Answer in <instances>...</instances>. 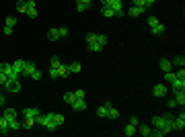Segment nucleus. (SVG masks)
I'll list each match as a JSON object with an SVG mask.
<instances>
[{"label": "nucleus", "instance_id": "49530a36", "mask_svg": "<svg viewBox=\"0 0 185 137\" xmlns=\"http://www.w3.org/2000/svg\"><path fill=\"white\" fill-rule=\"evenodd\" d=\"M15 23H17L15 16H8V19H6V25H8V27H15Z\"/></svg>", "mask_w": 185, "mask_h": 137}, {"label": "nucleus", "instance_id": "72a5a7b5", "mask_svg": "<svg viewBox=\"0 0 185 137\" xmlns=\"http://www.w3.org/2000/svg\"><path fill=\"white\" fill-rule=\"evenodd\" d=\"M95 41H97V33H88V35H87V45L95 43Z\"/></svg>", "mask_w": 185, "mask_h": 137}, {"label": "nucleus", "instance_id": "7c9ffc66", "mask_svg": "<svg viewBox=\"0 0 185 137\" xmlns=\"http://www.w3.org/2000/svg\"><path fill=\"white\" fill-rule=\"evenodd\" d=\"M33 125H35V119H25V123H23L25 129H33Z\"/></svg>", "mask_w": 185, "mask_h": 137}, {"label": "nucleus", "instance_id": "7ed1b4c3", "mask_svg": "<svg viewBox=\"0 0 185 137\" xmlns=\"http://www.w3.org/2000/svg\"><path fill=\"white\" fill-rule=\"evenodd\" d=\"M4 88L8 90V92H19V90H21V82H19L17 78H12V80H6Z\"/></svg>", "mask_w": 185, "mask_h": 137}, {"label": "nucleus", "instance_id": "6ab92c4d", "mask_svg": "<svg viewBox=\"0 0 185 137\" xmlns=\"http://www.w3.org/2000/svg\"><path fill=\"white\" fill-rule=\"evenodd\" d=\"M150 31H152V35H161V33H165V25L156 23L154 27H150Z\"/></svg>", "mask_w": 185, "mask_h": 137}, {"label": "nucleus", "instance_id": "8fccbe9b", "mask_svg": "<svg viewBox=\"0 0 185 137\" xmlns=\"http://www.w3.org/2000/svg\"><path fill=\"white\" fill-rule=\"evenodd\" d=\"M29 8H35V0H27V10Z\"/></svg>", "mask_w": 185, "mask_h": 137}, {"label": "nucleus", "instance_id": "f704fd0d", "mask_svg": "<svg viewBox=\"0 0 185 137\" xmlns=\"http://www.w3.org/2000/svg\"><path fill=\"white\" fill-rule=\"evenodd\" d=\"M35 125H45V115L39 113L37 117H35Z\"/></svg>", "mask_w": 185, "mask_h": 137}, {"label": "nucleus", "instance_id": "5701e85b", "mask_svg": "<svg viewBox=\"0 0 185 137\" xmlns=\"http://www.w3.org/2000/svg\"><path fill=\"white\" fill-rule=\"evenodd\" d=\"M21 127H23V125H21V123L17 121V119H12V121H8V129H10V131H19Z\"/></svg>", "mask_w": 185, "mask_h": 137}, {"label": "nucleus", "instance_id": "cd10ccee", "mask_svg": "<svg viewBox=\"0 0 185 137\" xmlns=\"http://www.w3.org/2000/svg\"><path fill=\"white\" fill-rule=\"evenodd\" d=\"M74 100H76V96H74V92H66V94H64V103L72 104Z\"/></svg>", "mask_w": 185, "mask_h": 137}, {"label": "nucleus", "instance_id": "3c124183", "mask_svg": "<svg viewBox=\"0 0 185 137\" xmlns=\"http://www.w3.org/2000/svg\"><path fill=\"white\" fill-rule=\"evenodd\" d=\"M130 123H132V125H136V127L140 125V121H138V117H132V119H130Z\"/></svg>", "mask_w": 185, "mask_h": 137}, {"label": "nucleus", "instance_id": "5fc2aeb1", "mask_svg": "<svg viewBox=\"0 0 185 137\" xmlns=\"http://www.w3.org/2000/svg\"><path fill=\"white\" fill-rule=\"evenodd\" d=\"M111 2H113V0H101V4H103V6H111Z\"/></svg>", "mask_w": 185, "mask_h": 137}, {"label": "nucleus", "instance_id": "39448f33", "mask_svg": "<svg viewBox=\"0 0 185 137\" xmlns=\"http://www.w3.org/2000/svg\"><path fill=\"white\" fill-rule=\"evenodd\" d=\"M43 127H48L49 131H56V129H58V125L54 123V113H48V115H45V125H43Z\"/></svg>", "mask_w": 185, "mask_h": 137}, {"label": "nucleus", "instance_id": "412c9836", "mask_svg": "<svg viewBox=\"0 0 185 137\" xmlns=\"http://www.w3.org/2000/svg\"><path fill=\"white\" fill-rule=\"evenodd\" d=\"M48 39H49V41H58V39H60L58 29H49V31H48Z\"/></svg>", "mask_w": 185, "mask_h": 137}, {"label": "nucleus", "instance_id": "b1692460", "mask_svg": "<svg viewBox=\"0 0 185 137\" xmlns=\"http://www.w3.org/2000/svg\"><path fill=\"white\" fill-rule=\"evenodd\" d=\"M80 70H82V64H80V62H72V64H70V72L72 74H78Z\"/></svg>", "mask_w": 185, "mask_h": 137}, {"label": "nucleus", "instance_id": "c9c22d12", "mask_svg": "<svg viewBox=\"0 0 185 137\" xmlns=\"http://www.w3.org/2000/svg\"><path fill=\"white\" fill-rule=\"evenodd\" d=\"M49 68H60V59L56 57V55H54L52 59H49Z\"/></svg>", "mask_w": 185, "mask_h": 137}, {"label": "nucleus", "instance_id": "79ce46f5", "mask_svg": "<svg viewBox=\"0 0 185 137\" xmlns=\"http://www.w3.org/2000/svg\"><path fill=\"white\" fill-rule=\"evenodd\" d=\"M156 23H158V19H156V16H148V27H154Z\"/></svg>", "mask_w": 185, "mask_h": 137}, {"label": "nucleus", "instance_id": "6e6552de", "mask_svg": "<svg viewBox=\"0 0 185 137\" xmlns=\"http://www.w3.org/2000/svg\"><path fill=\"white\" fill-rule=\"evenodd\" d=\"M171 84H173V92H177V90H185V78H175Z\"/></svg>", "mask_w": 185, "mask_h": 137}, {"label": "nucleus", "instance_id": "a18cd8bd", "mask_svg": "<svg viewBox=\"0 0 185 137\" xmlns=\"http://www.w3.org/2000/svg\"><path fill=\"white\" fill-rule=\"evenodd\" d=\"M6 80H8V78H6V74L2 72V70H0V84L4 86V84H6Z\"/></svg>", "mask_w": 185, "mask_h": 137}, {"label": "nucleus", "instance_id": "a878e982", "mask_svg": "<svg viewBox=\"0 0 185 137\" xmlns=\"http://www.w3.org/2000/svg\"><path fill=\"white\" fill-rule=\"evenodd\" d=\"M88 8H91V4H87V2H80V0L76 2V10L78 12H84V10H88Z\"/></svg>", "mask_w": 185, "mask_h": 137}, {"label": "nucleus", "instance_id": "c03bdc74", "mask_svg": "<svg viewBox=\"0 0 185 137\" xmlns=\"http://www.w3.org/2000/svg\"><path fill=\"white\" fill-rule=\"evenodd\" d=\"M74 96H76V98H84V90H82V88L74 90Z\"/></svg>", "mask_w": 185, "mask_h": 137}, {"label": "nucleus", "instance_id": "4468645a", "mask_svg": "<svg viewBox=\"0 0 185 137\" xmlns=\"http://www.w3.org/2000/svg\"><path fill=\"white\" fill-rule=\"evenodd\" d=\"M109 107H113L111 103H105V104H101V107L97 108V115L99 117H107V111H109Z\"/></svg>", "mask_w": 185, "mask_h": 137}, {"label": "nucleus", "instance_id": "2eb2a0df", "mask_svg": "<svg viewBox=\"0 0 185 137\" xmlns=\"http://www.w3.org/2000/svg\"><path fill=\"white\" fill-rule=\"evenodd\" d=\"M58 74H60V78H68L70 74H72V72H70V66H62V64H60Z\"/></svg>", "mask_w": 185, "mask_h": 137}, {"label": "nucleus", "instance_id": "a19ab883", "mask_svg": "<svg viewBox=\"0 0 185 137\" xmlns=\"http://www.w3.org/2000/svg\"><path fill=\"white\" fill-rule=\"evenodd\" d=\"M27 16L35 19V16H37V8H29V10H27Z\"/></svg>", "mask_w": 185, "mask_h": 137}, {"label": "nucleus", "instance_id": "4be33fe9", "mask_svg": "<svg viewBox=\"0 0 185 137\" xmlns=\"http://www.w3.org/2000/svg\"><path fill=\"white\" fill-rule=\"evenodd\" d=\"M4 117H6V121H12V119H17V111H15V108H6Z\"/></svg>", "mask_w": 185, "mask_h": 137}, {"label": "nucleus", "instance_id": "dca6fc26", "mask_svg": "<svg viewBox=\"0 0 185 137\" xmlns=\"http://www.w3.org/2000/svg\"><path fill=\"white\" fill-rule=\"evenodd\" d=\"M12 68H15L17 76H21V74H23V68H25V59H17L15 64H12Z\"/></svg>", "mask_w": 185, "mask_h": 137}, {"label": "nucleus", "instance_id": "473e14b6", "mask_svg": "<svg viewBox=\"0 0 185 137\" xmlns=\"http://www.w3.org/2000/svg\"><path fill=\"white\" fill-rule=\"evenodd\" d=\"M41 76H43V74H41V70L35 68V70H33V74H31L29 78H33V80H41Z\"/></svg>", "mask_w": 185, "mask_h": 137}, {"label": "nucleus", "instance_id": "6e6d98bb", "mask_svg": "<svg viewBox=\"0 0 185 137\" xmlns=\"http://www.w3.org/2000/svg\"><path fill=\"white\" fill-rule=\"evenodd\" d=\"M4 100H6V98H4V94L0 92V107H2V104H4Z\"/></svg>", "mask_w": 185, "mask_h": 137}, {"label": "nucleus", "instance_id": "423d86ee", "mask_svg": "<svg viewBox=\"0 0 185 137\" xmlns=\"http://www.w3.org/2000/svg\"><path fill=\"white\" fill-rule=\"evenodd\" d=\"M23 115H25V119H35L39 115V108L37 107H27V108H23Z\"/></svg>", "mask_w": 185, "mask_h": 137}, {"label": "nucleus", "instance_id": "f8f14e48", "mask_svg": "<svg viewBox=\"0 0 185 137\" xmlns=\"http://www.w3.org/2000/svg\"><path fill=\"white\" fill-rule=\"evenodd\" d=\"M33 70H35V64H33V62H25V68H23V74H21V76H31V74H33Z\"/></svg>", "mask_w": 185, "mask_h": 137}, {"label": "nucleus", "instance_id": "f3484780", "mask_svg": "<svg viewBox=\"0 0 185 137\" xmlns=\"http://www.w3.org/2000/svg\"><path fill=\"white\" fill-rule=\"evenodd\" d=\"M175 103L181 104V107L185 104V90H177V92H175Z\"/></svg>", "mask_w": 185, "mask_h": 137}, {"label": "nucleus", "instance_id": "9d476101", "mask_svg": "<svg viewBox=\"0 0 185 137\" xmlns=\"http://www.w3.org/2000/svg\"><path fill=\"white\" fill-rule=\"evenodd\" d=\"M136 133H138L136 125H132V123H128V125H126V129H123V135H126V137H134Z\"/></svg>", "mask_w": 185, "mask_h": 137}, {"label": "nucleus", "instance_id": "bb28decb", "mask_svg": "<svg viewBox=\"0 0 185 137\" xmlns=\"http://www.w3.org/2000/svg\"><path fill=\"white\" fill-rule=\"evenodd\" d=\"M119 117V111L117 108H113V107H109V111H107V119H117Z\"/></svg>", "mask_w": 185, "mask_h": 137}, {"label": "nucleus", "instance_id": "c85d7f7f", "mask_svg": "<svg viewBox=\"0 0 185 137\" xmlns=\"http://www.w3.org/2000/svg\"><path fill=\"white\" fill-rule=\"evenodd\" d=\"M107 37H105V35H101V33H97V43L101 45V47H105V45H107Z\"/></svg>", "mask_w": 185, "mask_h": 137}, {"label": "nucleus", "instance_id": "393cba45", "mask_svg": "<svg viewBox=\"0 0 185 137\" xmlns=\"http://www.w3.org/2000/svg\"><path fill=\"white\" fill-rule=\"evenodd\" d=\"M17 10L27 15V0H19V2H17Z\"/></svg>", "mask_w": 185, "mask_h": 137}, {"label": "nucleus", "instance_id": "603ef678", "mask_svg": "<svg viewBox=\"0 0 185 137\" xmlns=\"http://www.w3.org/2000/svg\"><path fill=\"white\" fill-rule=\"evenodd\" d=\"M4 35H12V27H8V25H6V27H4Z\"/></svg>", "mask_w": 185, "mask_h": 137}, {"label": "nucleus", "instance_id": "ddd939ff", "mask_svg": "<svg viewBox=\"0 0 185 137\" xmlns=\"http://www.w3.org/2000/svg\"><path fill=\"white\" fill-rule=\"evenodd\" d=\"M138 133H140V135H144V137H150L152 135V129L148 127V125H138Z\"/></svg>", "mask_w": 185, "mask_h": 137}, {"label": "nucleus", "instance_id": "9b49d317", "mask_svg": "<svg viewBox=\"0 0 185 137\" xmlns=\"http://www.w3.org/2000/svg\"><path fill=\"white\" fill-rule=\"evenodd\" d=\"M8 131H10V129H8V121H6L4 115H0V133H2V135H6Z\"/></svg>", "mask_w": 185, "mask_h": 137}, {"label": "nucleus", "instance_id": "1a4fd4ad", "mask_svg": "<svg viewBox=\"0 0 185 137\" xmlns=\"http://www.w3.org/2000/svg\"><path fill=\"white\" fill-rule=\"evenodd\" d=\"M152 94H154V96H165V94H167V86H165V84H154Z\"/></svg>", "mask_w": 185, "mask_h": 137}, {"label": "nucleus", "instance_id": "e433bc0d", "mask_svg": "<svg viewBox=\"0 0 185 137\" xmlns=\"http://www.w3.org/2000/svg\"><path fill=\"white\" fill-rule=\"evenodd\" d=\"M165 80L167 82H173V80H175V72H173V70H171V72H165Z\"/></svg>", "mask_w": 185, "mask_h": 137}, {"label": "nucleus", "instance_id": "aec40b11", "mask_svg": "<svg viewBox=\"0 0 185 137\" xmlns=\"http://www.w3.org/2000/svg\"><path fill=\"white\" fill-rule=\"evenodd\" d=\"M171 64H173V68H175V66H177V68H183V66H185V57H183V55H177Z\"/></svg>", "mask_w": 185, "mask_h": 137}, {"label": "nucleus", "instance_id": "864d4df0", "mask_svg": "<svg viewBox=\"0 0 185 137\" xmlns=\"http://www.w3.org/2000/svg\"><path fill=\"white\" fill-rule=\"evenodd\" d=\"M154 2H156V0H144V6H146V8H148V6H152V4H154Z\"/></svg>", "mask_w": 185, "mask_h": 137}, {"label": "nucleus", "instance_id": "ea45409f", "mask_svg": "<svg viewBox=\"0 0 185 137\" xmlns=\"http://www.w3.org/2000/svg\"><path fill=\"white\" fill-rule=\"evenodd\" d=\"M58 33H60V37H68V29H66V27H60Z\"/></svg>", "mask_w": 185, "mask_h": 137}, {"label": "nucleus", "instance_id": "13d9d810", "mask_svg": "<svg viewBox=\"0 0 185 137\" xmlns=\"http://www.w3.org/2000/svg\"><path fill=\"white\" fill-rule=\"evenodd\" d=\"M0 68H2V64H0Z\"/></svg>", "mask_w": 185, "mask_h": 137}, {"label": "nucleus", "instance_id": "c756f323", "mask_svg": "<svg viewBox=\"0 0 185 137\" xmlns=\"http://www.w3.org/2000/svg\"><path fill=\"white\" fill-rule=\"evenodd\" d=\"M64 121H66V119H64V115H58V113H54V123L58 125V127H60V125H64Z\"/></svg>", "mask_w": 185, "mask_h": 137}, {"label": "nucleus", "instance_id": "de8ad7c7", "mask_svg": "<svg viewBox=\"0 0 185 137\" xmlns=\"http://www.w3.org/2000/svg\"><path fill=\"white\" fill-rule=\"evenodd\" d=\"M167 104H169V108L177 107V103H175V98H169V100H167Z\"/></svg>", "mask_w": 185, "mask_h": 137}, {"label": "nucleus", "instance_id": "58836bf2", "mask_svg": "<svg viewBox=\"0 0 185 137\" xmlns=\"http://www.w3.org/2000/svg\"><path fill=\"white\" fill-rule=\"evenodd\" d=\"M49 76H52V78H60V74H58V68H49Z\"/></svg>", "mask_w": 185, "mask_h": 137}, {"label": "nucleus", "instance_id": "09e8293b", "mask_svg": "<svg viewBox=\"0 0 185 137\" xmlns=\"http://www.w3.org/2000/svg\"><path fill=\"white\" fill-rule=\"evenodd\" d=\"M132 4L134 6H144V0H132Z\"/></svg>", "mask_w": 185, "mask_h": 137}, {"label": "nucleus", "instance_id": "20e7f679", "mask_svg": "<svg viewBox=\"0 0 185 137\" xmlns=\"http://www.w3.org/2000/svg\"><path fill=\"white\" fill-rule=\"evenodd\" d=\"M144 12H146V6H134V4H132L130 10H128L130 16H140V15H144Z\"/></svg>", "mask_w": 185, "mask_h": 137}, {"label": "nucleus", "instance_id": "4d7b16f0", "mask_svg": "<svg viewBox=\"0 0 185 137\" xmlns=\"http://www.w3.org/2000/svg\"><path fill=\"white\" fill-rule=\"evenodd\" d=\"M80 2H87V4H91V0H80Z\"/></svg>", "mask_w": 185, "mask_h": 137}, {"label": "nucleus", "instance_id": "0eeeda50", "mask_svg": "<svg viewBox=\"0 0 185 137\" xmlns=\"http://www.w3.org/2000/svg\"><path fill=\"white\" fill-rule=\"evenodd\" d=\"M70 107H72L74 111H84V108H87V100H84V98H76Z\"/></svg>", "mask_w": 185, "mask_h": 137}, {"label": "nucleus", "instance_id": "f03ea898", "mask_svg": "<svg viewBox=\"0 0 185 137\" xmlns=\"http://www.w3.org/2000/svg\"><path fill=\"white\" fill-rule=\"evenodd\" d=\"M109 8L113 10V16H123V15H126V8H123V2H122V0H113Z\"/></svg>", "mask_w": 185, "mask_h": 137}, {"label": "nucleus", "instance_id": "37998d69", "mask_svg": "<svg viewBox=\"0 0 185 137\" xmlns=\"http://www.w3.org/2000/svg\"><path fill=\"white\" fill-rule=\"evenodd\" d=\"M175 78H185V70H183V68H179V70L175 72Z\"/></svg>", "mask_w": 185, "mask_h": 137}, {"label": "nucleus", "instance_id": "a211bd4d", "mask_svg": "<svg viewBox=\"0 0 185 137\" xmlns=\"http://www.w3.org/2000/svg\"><path fill=\"white\" fill-rule=\"evenodd\" d=\"M161 70H162V72H171V70H173V64H171V59H165V57L161 59Z\"/></svg>", "mask_w": 185, "mask_h": 137}, {"label": "nucleus", "instance_id": "2f4dec72", "mask_svg": "<svg viewBox=\"0 0 185 137\" xmlns=\"http://www.w3.org/2000/svg\"><path fill=\"white\" fill-rule=\"evenodd\" d=\"M101 49H103V47H101V45L97 43V41H95V43H91V45H88V51H95V53H97V51H101Z\"/></svg>", "mask_w": 185, "mask_h": 137}, {"label": "nucleus", "instance_id": "4c0bfd02", "mask_svg": "<svg viewBox=\"0 0 185 137\" xmlns=\"http://www.w3.org/2000/svg\"><path fill=\"white\" fill-rule=\"evenodd\" d=\"M101 12H103V16H113V10L109 8V6H103V8H101Z\"/></svg>", "mask_w": 185, "mask_h": 137}, {"label": "nucleus", "instance_id": "f257e3e1", "mask_svg": "<svg viewBox=\"0 0 185 137\" xmlns=\"http://www.w3.org/2000/svg\"><path fill=\"white\" fill-rule=\"evenodd\" d=\"M152 127H154V129H162L165 135H167V133H171V127H169V123L165 121V117H154V119H152Z\"/></svg>", "mask_w": 185, "mask_h": 137}]
</instances>
